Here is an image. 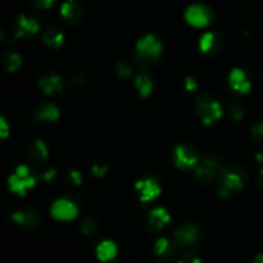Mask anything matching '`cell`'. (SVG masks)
<instances>
[{
    "mask_svg": "<svg viewBox=\"0 0 263 263\" xmlns=\"http://www.w3.org/2000/svg\"><path fill=\"white\" fill-rule=\"evenodd\" d=\"M162 53H163V44L153 33H146L136 41L135 61L139 66H152L159 61Z\"/></svg>",
    "mask_w": 263,
    "mask_h": 263,
    "instance_id": "1",
    "label": "cell"
},
{
    "mask_svg": "<svg viewBox=\"0 0 263 263\" xmlns=\"http://www.w3.org/2000/svg\"><path fill=\"white\" fill-rule=\"evenodd\" d=\"M247 172L243 167L238 164H231L223 168L220 177V185H218V197L226 199L230 198L234 193L243 189L247 184Z\"/></svg>",
    "mask_w": 263,
    "mask_h": 263,
    "instance_id": "2",
    "label": "cell"
},
{
    "mask_svg": "<svg viewBox=\"0 0 263 263\" xmlns=\"http://www.w3.org/2000/svg\"><path fill=\"white\" fill-rule=\"evenodd\" d=\"M195 110L203 125L212 126L223 117V108L217 99L208 94L198 95L195 99Z\"/></svg>",
    "mask_w": 263,
    "mask_h": 263,
    "instance_id": "3",
    "label": "cell"
},
{
    "mask_svg": "<svg viewBox=\"0 0 263 263\" xmlns=\"http://www.w3.org/2000/svg\"><path fill=\"white\" fill-rule=\"evenodd\" d=\"M36 181H37V177L31 172L30 167L26 164H21L8 177V186L13 194L23 197L31 189H33Z\"/></svg>",
    "mask_w": 263,
    "mask_h": 263,
    "instance_id": "4",
    "label": "cell"
},
{
    "mask_svg": "<svg viewBox=\"0 0 263 263\" xmlns=\"http://www.w3.org/2000/svg\"><path fill=\"white\" fill-rule=\"evenodd\" d=\"M223 168L225 167H223L222 161L218 157L208 156L203 161H200L195 168V177L199 182L211 184L218 177H221Z\"/></svg>",
    "mask_w": 263,
    "mask_h": 263,
    "instance_id": "5",
    "label": "cell"
},
{
    "mask_svg": "<svg viewBox=\"0 0 263 263\" xmlns=\"http://www.w3.org/2000/svg\"><path fill=\"white\" fill-rule=\"evenodd\" d=\"M200 158L197 149L189 144H179L174 149V163L182 171H192L197 168Z\"/></svg>",
    "mask_w": 263,
    "mask_h": 263,
    "instance_id": "6",
    "label": "cell"
},
{
    "mask_svg": "<svg viewBox=\"0 0 263 263\" xmlns=\"http://www.w3.org/2000/svg\"><path fill=\"white\" fill-rule=\"evenodd\" d=\"M185 21L190 26L197 28H204L212 23L213 13L207 5L204 4H193L185 10Z\"/></svg>",
    "mask_w": 263,
    "mask_h": 263,
    "instance_id": "7",
    "label": "cell"
},
{
    "mask_svg": "<svg viewBox=\"0 0 263 263\" xmlns=\"http://www.w3.org/2000/svg\"><path fill=\"white\" fill-rule=\"evenodd\" d=\"M79 212L80 207L77 205V203L73 199L67 197L57 199L50 207V215L55 220L63 221V222L74 220L79 216Z\"/></svg>",
    "mask_w": 263,
    "mask_h": 263,
    "instance_id": "8",
    "label": "cell"
},
{
    "mask_svg": "<svg viewBox=\"0 0 263 263\" xmlns=\"http://www.w3.org/2000/svg\"><path fill=\"white\" fill-rule=\"evenodd\" d=\"M135 190L141 203H151L161 195L162 187L154 177H141L135 182Z\"/></svg>",
    "mask_w": 263,
    "mask_h": 263,
    "instance_id": "9",
    "label": "cell"
},
{
    "mask_svg": "<svg viewBox=\"0 0 263 263\" xmlns=\"http://www.w3.org/2000/svg\"><path fill=\"white\" fill-rule=\"evenodd\" d=\"M39 30H40V25L35 18L22 14L15 18L14 25H13V37L14 40L30 37L37 33Z\"/></svg>",
    "mask_w": 263,
    "mask_h": 263,
    "instance_id": "10",
    "label": "cell"
},
{
    "mask_svg": "<svg viewBox=\"0 0 263 263\" xmlns=\"http://www.w3.org/2000/svg\"><path fill=\"white\" fill-rule=\"evenodd\" d=\"M175 239L184 247H195L202 241V233L198 226L193 223H184L176 229Z\"/></svg>",
    "mask_w": 263,
    "mask_h": 263,
    "instance_id": "11",
    "label": "cell"
},
{
    "mask_svg": "<svg viewBox=\"0 0 263 263\" xmlns=\"http://www.w3.org/2000/svg\"><path fill=\"white\" fill-rule=\"evenodd\" d=\"M10 221L25 230H36L40 226L41 218L33 210L23 208L18 210L10 215Z\"/></svg>",
    "mask_w": 263,
    "mask_h": 263,
    "instance_id": "12",
    "label": "cell"
},
{
    "mask_svg": "<svg viewBox=\"0 0 263 263\" xmlns=\"http://www.w3.org/2000/svg\"><path fill=\"white\" fill-rule=\"evenodd\" d=\"M59 113L58 107L53 103L49 102H43L39 103L35 108H33L32 117L36 122L43 123V125H50V123H54L58 121Z\"/></svg>",
    "mask_w": 263,
    "mask_h": 263,
    "instance_id": "13",
    "label": "cell"
},
{
    "mask_svg": "<svg viewBox=\"0 0 263 263\" xmlns=\"http://www.w3.org/2000/svg\"><path fill=\"white\" fill-rule=\"evenodd\" d=\"M222 37H221L218 33L212 32V31H208V32L203 33L199 39V45L200 51L205 55H215L222 48Z\"/></svg>",
    "mask_w": 263,
    "mask_h": 263,
    "instance_id": "14",
    "label": "cell"
},
{
    "mask_svg": "<svg viewBox=\"0 0 263 263\" xmlns=\"http://www.w3.org/2000/svg\"><path fill=\"white\" fill-rule=\"evenodd\" d=\"M171 222V215L164 207H156L148 216V228L151 231H161Z\"/></svg>",
    "mask_w": 263,
    "mask_h": 263,
    "instance_id": "15",
    "label": "cell"
},
{
    "mask_svg": "<svg viewBox=\"0 0 263 263\" xmlns=\"http://www.w3.org/2000/svg\"><path fill=\"white\" fill-rule=\"evenodd\" d=\"M229 85L238 94H247L252 87L248 74L241 68H234L229 74Z\"/></svg>",
    "mask_w": 263,
    "mask_h": 263,
    "instance_id": "16",
    "label": "cell"
},
{
    "mask_svg": "<svg viewBox=\"0 0 263 263\" xmlns=\"http://www.w3.org/2000/svg\"><path fill=\"white\" fill-rule=\"evenodd\" d=\"M37 86L45 95H57L63 91L64 84L58 74L48 73L39 79Z\"/></svg>",
    "mask_w": 263,
    "mask_h": 263,
    "instance_id": "17",
    "label": "cell"
},
{
    "mask_svg": "<svg viewBox=\"0 0 263 263\" xmlns=\"http://www.w3.org/2000/svg\"><path fill=\"white\" fill-rule=\"evenodd\" d=\"M61 15L68 25H77L82 20V8L74 0H66L61 7Z\"/></svg>",
    "mask_w": 263,
    "mask_h": 263,
    "instance_id": "18",
    "label": "cell"
},
{
    "mask_svg": "<svg viewBox=\"0 0 263 263\" xmlns=\"http://www.w3.org/2000/svg\"><path fill=\"white\" fill-rule=\"evenodd\" d=\"M41 39H43L44 45L48 46L49 49H53V50H58L64 44V33L55 26H50V27L46 28L43 32Z\"/></svg>",
    "mask_w": 263,
    "mask_h": 263,
    "instance_id": "19",
    "label": "cell"
},
{
    "mask_svg": "<svg viewBox=\"0 0 263 263\" xmlns=\"http://www.w3.org/2000/svg\"><path fill=\"white\" fill-rule=\"evenodd\" d=\"M177 243V241H176ZM174 240L168 238H159L154 243V253L162 259H170L176 254L177 246Z\"/></svg>",
    "mask_w": 263,
    "mask_h": 263,
    "instance_id": "20",
    "label": "cell"
},
{
    "mask_svg": "<svg viewBox=\"0 0 263 263\" xmlns=\"http://www.w3.org/2000/svg\"><path fill=\"white\" fill-rule=\"evenodd\" d=\"M135 87L141 98H148L153 92L154 81L153 77L145 71H141L135 77Z\"/></svg>",
    "mask_w": 263,
    "mask_h": 263,
    "instance_id": "21",
    "label": "cell"
},
{
    "mask_svg": "<svg viewBox=\"0 0 263 263\" xmlns=\"http://www.w3.org/2000/svg\"><path fill=\"white\" fill-rule=\"evenodd\" d=\"M118 249L115 241L103 240L95 248V254L100 262H109L117 257Z\"/></svg>",
    "mask_w": 263,
    "mask_h": 263,
    "instance_id": "22",
    "label": "cell"
},
{
    "mask_svg": "<svg viewBox=\"0 0 263 263\" xmlns=\"http://www.w3.org/2000/svg\"><path fill=\"white\" fill-rule=\"evenodd\" d=\"M28 157L35 162L46 161L49 158V149L45 141L40 140V139L33 140L28 148Z\"/></svg>",
    "mask_w": 263,
    "mask_h": 263,
    "instance_id": "23",
    "label": "cell"
},
{
    "mask_svg": "<svg viewBox=\"0 0 263 263\" xmlns=\"http://www.w3.org/2000/svg\"><path fill=\"white\" fill-rule=\"evenodd\" d=\"M2 64L5 72L12 73V72H15L21 67V64H22V58H21L20 54L15 53V51H7V53L3 54Z\"/></svg>",
    "mask_w": 263,
    "mask_h": 263,
    "instance_id": "24",
    "label": "cell"
},
{
    "mask_svg": "<svg viewBox=\"0 0 263 263\" xmlns=\"http://www.w3.org/2000/svg\"><path fill=\"white\" fill-rule=\"evenodd\" d=\"M226 112H228L229 118L234 122H239L244 118V108L241 107V104L236 100H233L228 104L226 107Z\"/></svg>",
    "mask_w": 263,
    "mask_h": 263,
    "instance_id": "25",
    "label": "cell"
},
{
    "mask_svg": "<svg viewBox=\"0 0 263 263\" xmlns=\"http://www.w3.org/2000/svg\"><path fill=\"white\" fill-rule=\"evenodd\" d=\"M98 229H99V225H98L97 220L92 217H86L81 223V233L86 236L95 235L98 233Z\"/></svg>",
    "mask_w": 263,
    "mask_h": 263,
    "instance_id": "26",
    "label": "cell"
},
{
    "mask_svg": "<svg viewBox=\"0 0 263 263\" xmlns=\"http://www.w3.org/2000/svg\"><path fill=\"white\" fill-rule=\"evenodd\" d=\"M116 73L120 79L126 80L128 77L133 76V67L127 63V62L122 61V62H118L117 66H116Z\"/></svg>",
    "mask_w": 263,
    "mask_h": 263,
    "instance_id": "27",
    "label": "cell"
},
{
    "mask_svg": "<svg viewBox=\"0 0 263 263\" xmlns=\"http://www.w3.org/2000/svg\"><path fill=\"white\" fill-rule=\"evenodd\" d=\"M84 181V177H82L81 172H79L77 170H71V171L67 172L66 175V182L69 186H80Z\"/></svg>",
    "mask_w": 263,
    "mask_h": 263,
    "instance_id": "28",
    "label": "cell"
},
{
    "mask_svg": "<svg viewBox=\"0 0 263 263\" xmlns=\"http://www.w3.org/2000/svg\"><path fill=\"white\" fill-rule=\"evenodd\" d=\"M109 171V166L105 162H95L91 166V174L94 175L97 179H102Z\"/></svg>",
    "mask_w": 263,
    "mask_h": 263,
    "instance_id": "29",
    "label": "cell"
},
{
    "mask_svg": "<svg viewBox=\"0 0 263 263\" xmlns=\"http://www.w3.org/2000/svg\"><path fill=\"white\" fill-rule=\"evenodd\" d=\"M252 139H253L256 143L263 144V122L257 123L256 126H253L251 130Z\"/></svg>",
    "mask_w": 263,
    "mask_h": 263,
    "instance_id": "30",
    "label": "cell"
},
{
    "mask_svg": "<svg viewBox=\"0 0 263 263\" xmlns=\"http://www.w3.org/2000/svg\"><path fill=\"white\" fill-rule=\"evenodd\" d=\"M87 77L86 74L84 73V72H73V73L71 74V77H69V82H71L73 86H81V85H84L85 82H86Z\"/></svg>",
    "mask_w": 263,
    "mask_h": 263,
    "instance_id": "31",
    "label": "cell"
},
{
    "mask_svg": "<svg viewBox=\"0 0 263 263\" xmlns=\"http://www.w3.org/2000/svg\"><path fill=\"white\" fill-rule=\"evenodd\" d=\"M184 89L186 92H195L198 90V81L195 77L187 76L184 80Z\"/></svg>",
    "mask_w": 263,
    "mask_h": 263,
    "instance_id": "32",
    "label": "cell"
},
{
    "mask_svg": "<svg viewBox=\"0 0 263 263\" xmlns=\"http://www.w3.org/2000/svg\"><path fill=\"white\" fill-rule=\"evenodd\" d=\"M33 4V7L37 8V9H50L54 5L55 0H31Z\"/></svg>",
    "mask_w": 263,
    "mask_h": 263,
    "instance_id": "33",
    "label": "cell"
},
{
    "mask_svg": "<svg viewBox=\"0 0 263 263\" xmlns=\"http://www.w3.org/2000/svg\"><path fill=\"white\" fill-rule=\"evenodd\" d=\"M177 263H202L199 257L194 256L192 253H185L184 256L180 257V259L177 261Z\"/></svg>",
    "mask_w": 263,
    "mask_h": 263,
    "instance_id": "34",
    "label": "cell"
},
{
    "mask_svg": "<svg viewBox=\"0 0 263 263\" xmlns=\"http://www.w3.org/2000/svg\"><path fill=\"white\" fill-rule=\"evenodd\" d=\"M9 126H8L7 120L4 117H2L0 120V135H2L3 139H7L8 135H9Z\"/></svg>",
    "mask_w": 263,
    "mask_h": 263,
    "instance_id": "35",
    "label": "cell"
},
{
    "mask_svg": "<svg viewBox=\"0 0 263 263\" xmlns=\"http://www.w3.org/2000/svg\"><path fill=\"white\" fill-rule=\"evenodd\" d=\"M55 177H57L55 170H48V171L44 172V174L41 175L40 179L43 180V181H45V182H51V181H54V180H55Z\"/></svg>",
    "mask_w": 263,
    "mask_h": 263,
    "instance_id": "36",
    "label": "cell"
},
{
    "mask_svg": "<svg viewBox=\"0 0 263 263\" xmlns=\"http://www.w3.org/2000/svg\"><path fill=\"white\" fill-rule=\"evenodd\" d=\"M254 263H263V252L254 258Z\"/></svg>",
    "mask_w": 263,
    "mask_h": 263,
    "instance_id": "37",
    "label": "cell"
},
{
    "mask_svg": "<svg viewBox=\"0 0 263 263\" xmlns=\"http://www.w3.org/2000/svg\"><path fill=\"white\" fill-rule=\"evenodd\" d=\"M256 161H257V162H258V163H261V164H263V154H261V153L256 154Z\"/></svg>",
    "mask_w": 263,
    "mask_h": 263,
    "instance_id": "38",
    "label": "cell"
},
{
    "mask_svg": "<svg viewBox=\"0 0 263 263\" xmlns=\"http://www.w3.org/2000/svg\"><path fill=\"white\" fill-rule=\"evenodd\" d=\"M258 182L259 185L263 187V168L261 170V172H259V176H258Z\"/></svg>",
    "mask_w": 263,
    "mask_h": 263,
    "instance_id": "39",
    "label": "cell"
},
{
    "mask_svg": "<svg viewBox=\"0 0 263 263\" xmlns=\"http://www.w3.org/2000/svg\"><path fill=\"white\" fill-rule=\"evenodd\" d=\"M159 263H163V262H159Z\"/></svg>",
    "mask_w": 263,
    "mask_h": 263,
    "instance_id": "40",
    "label": "cell"
}]
</instances>
